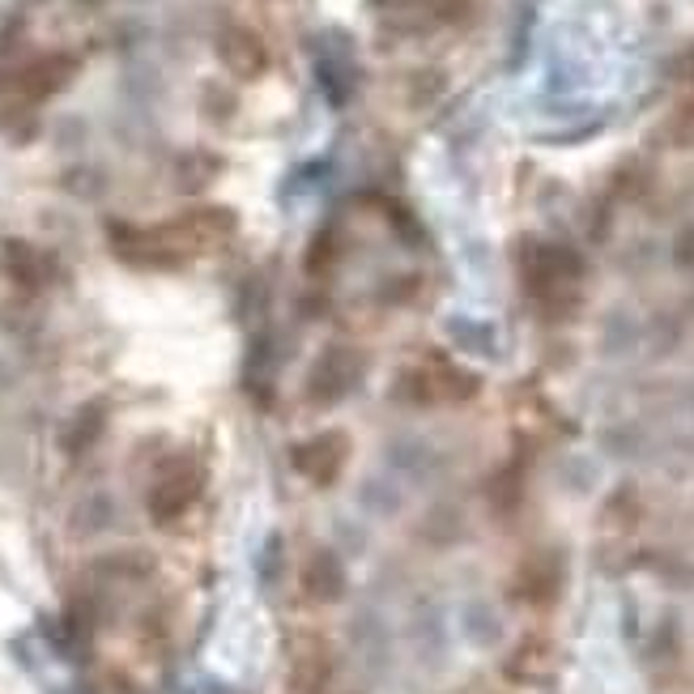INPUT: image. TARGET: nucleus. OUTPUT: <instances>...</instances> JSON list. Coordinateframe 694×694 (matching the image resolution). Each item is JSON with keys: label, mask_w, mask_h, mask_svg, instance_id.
I'll return each mask as SVG.
<instances>
[{"label": "nucleus", "mask_w": 694, "mask_h": 694, "mask_svg": "<svg viewBox=\"0 0 694 694\" xmlns=\"http://www.w3.org/2000/svg\"><path fill=\"white\" fill-rule=\"evenodd\" d=\"M345 456H350V439L341 435V431H329V435H315V439H307V444L294 447V465L303 477L311 481H333L341 465H345Z\"/></svg>", "instance_id": "nucleus-1"}, {"label": "nucleus", "mask_w": 694, "mask_h": 694, "mask_svg": "<svg viewBox=\"0 0 694 694\" xmlns=\"http://www.w3.org/2000/svg\"><path fill=\"white\" fill-rule=\"evenodd\" d=\"M354 380H359V354L336 350V354L320 359L315 375H311V392H315V401H336Z\"/></svg>", "instance_id": "nucleus-2"}, {"label": "nucleus", "mask_w": 694, "mask_h": 694, "mask_svg": "<svg viewBox=\"0 0 694 694\" xmlns=\"http://www.w3.org/2000/svg\"><path fill=\"white\" fill-rule=\"evenodd\" d=\"M555 669V648L546 639H525L511 656H507V677L511 682H546Z\"/></svg>", "instance_id": "nucleus-3"}, {"label": "nucleus", "mask_w": 694, "mask_h": 694, "mask_svg": "<svg viewBox=\"0 0 694 694\" xmlns=\"http://www.w3.org/2000/svg\"><path fill=\"white\" fill-rule=\"evenodd\" d=\"M303 588L311 601H336L345 592V571L333 555H315L303 571Z\"/></svg>", "instance_id": "nucleus-4"}, {"label": "nucleus", "mask_w": 694, "mask_h": 694, "mask_svg": "<svg viewBox=\"0 0 694 694\" xmlns=\"http://www.w3.org/2000/svg\"><path fill=\"white\" fill-rule=\"evenodd\" d=\"M477 389H481V380L473 371H465V366H456V362L447 359H435V366H431V392L435 396H444V401H469V396H477Z\"/></svg>", "instance_id": "nucleus-5"}, {"label": "nucleus", "mask_w": 694, "mask_h": 694, "mask_svg": "<svg viewBox=\"0 0 694 694\" xmlns=\"http://www.w3.org/2000/svg\"><path fill=\"white\" fill-rule=\"evenodd\" d=\"M193 495H196L193 473H170V477H163V481L154 486V499H149V507H154V516H158V520H170V516H179V511L193 503Z\"/></svg>", "instance_id": "nucleus-6"}, {"label": "nucleus", "mask_w": 694, "mask_h": 694, "mask_svg": "<svg viewBox=\"0 0 694 694\" xmlns=\"http://www.w3.org/2000/svg\"><path fill=\"white\" fill-rule=\"evenodd\" d=\"M329 682V656L320 648H307L294 656V669H290V686L294 694H320Z\"/></svg>", "instance_id": "nucleus-7"}, {"label": "nucleus", "mask_w": 694, "mask_h": 694, "mask_svg": "<svg viewBox=\"0 0 694 694\" xmlns=\"http://www.w3.org/2000/svg\"><path fill=\"white\" fill-rule=\"evenodd\" d=\"M520 597H528V601H546V597H555L558 588V571L550 567V562H528L525 571H520Z\"/></svg>", "instance_id": "nucleus-8"}]
</instances>
